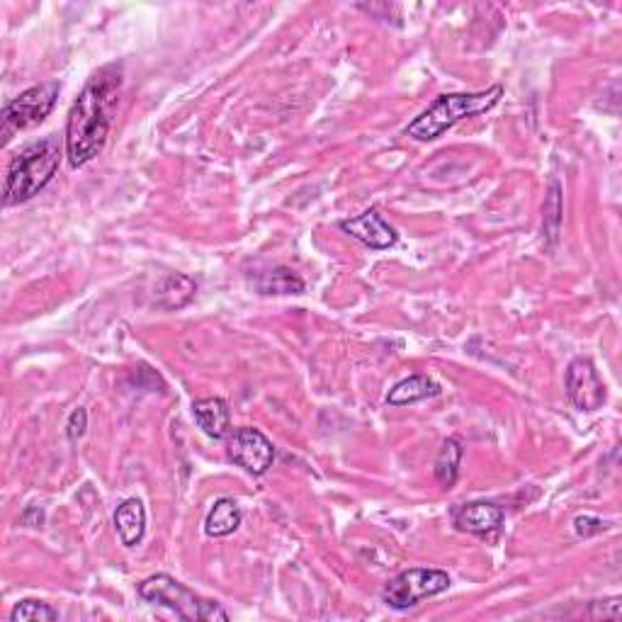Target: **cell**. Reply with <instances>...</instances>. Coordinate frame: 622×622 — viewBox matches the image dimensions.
<instances>
[{
    "instance_id": "6da1fadb",
    "label": "cell",
    "mask_w": 622,
    "mask_h": 622,
    "mask_svg": "<svg viewBox=\"0 0 622 622\" xmlns=\"http://www.w3.org/2000/svg\"><path fill=\"white\" fill-rule=\"evenodd\" d=\"M122 86V64L103 66L83 86L66 122V156L73 168L86 166L95 156L103 154L122 98Z\"/></svg>"
},
{
    "instance_id": "7a4b0ae2",
    "label": "cell",
    "mask_w": 622,
    "mask_h": 622,
    "mask_svg": "<svg viewBox=\"0 0 622 622\" xmlns=\"http://www.w3.org/2000/svg\"><path fill=\"white\" fill-rule=\"evenodd\" d=\"M59 166H61V146L56 137L39 139L35 144L25 146L8 166L3 205L13 207L32 200V197L39 195V192L52 183Z\"/></svg>"
},
{
    "instance_id": "3957f363",
    "label": "cell",
    "mask_w": 622,
    "mask_h": 622,
    "mask_svg": "<svg viewBox=\"0 0 622 622\" xmlns=\"http://www.w3.org/2000/svg\"><path fill=\"white\" fill-rule=\"evenodd\" d=\"M501 98L503 86H491L489 90H484V93L440 95V98H435L433 103L404 129V134L416 141H433L443 137V134L455 127L457 122L474 115H482V112H489L491 107L499 105Z\"/></svg>"
},
{
    "instance_id": "277c9868",
    "label": "cell",
    "mask_w": 622,
    "mask_h": 622,
    "mask_svg": "<svg viewBox=\"0 0 622 622\" xmlns=\"http://www.w3.org/2000/svg\"><path fill=\"white\" fill-rule=\"evenodd\" d=\"M139 596L146 603L161 605L168 608L171 613L178 615L180 620H207V622H226L229 613L219 605L217 601H209V598L197 596L192 588H188L180 581H175L168 574H156L149 576L146 581L139 584Z\"/></svg>"
},
{
    "instance_id": "5b68a950",
    "label": "cell",
    "mask_w": 622,
    "mask_h": 622,
    "mask_svg": "<svg viewBox=\"0 0 622 622\" xmlns=\"http://www.w3.org/2000/svg\"><path fill=\"white\" fill-rule=\"evenodd\" d=\"M61 93V83L59 81H47L39 83V86L27 88L25 93H20L18 98H13L10 103H5L3 107V127H0V134H3V144L10 141L15 132H22V129H30L42 124L49 117V112L54 110L56 98Z\"/></svg>"
},
{
    "instance_id": "8992f818",
    "label": "cell",
    "mask_w": 622,
    "mask_h": 622,
    "mask_svg": "<svg viewBox=\"0 0 622 622\" xmlns=\"http://www.w3.org/2000/svg\"><path fill=\"white\" fill-rule=\"evenodd\" d=\"M450 588V576L440 569H406L394 576L382 591V601L394 610H409L426 598Z\"/></svg>"
},
{
    "instance_id": "52a82bcc",
    "label": "cell",
    "mask_w": 622,
    "mask_h": 622,
    "mask_svg": "<svg viewBox=\"0 0 622 622\" xmlns=\"http://www.w3.org/2000/svg\"><path fill=\"white\" fill-rule=\"evenodd\" d=\"M226 455L234 462L236 467H241L243 472L260 477V474L268 472L275 462V448L258 428L243 426L231 431L229 443H226Z\"/></svg>"
},
{
    "instance_id": "ba28073f",
    "label": "cell",
    "mask_w": 622,
    "mask_h": 622,
    "mask_svg": "<svg viewBox=\"0 0 622 622\" xmlns=\"http://www.w3.org/2000/svg\"><path fill=\"white\" fill-rule=\"evenodd\" d=\"M564 389H567L571 404L579 411H584V414H593V411L603 409V404L608 401V392H605L601 375H598L596 365L588 358L571 360L567 375H564Z\"/></svg>"
},
{
    "instance_id": "9c48e42d",
    "label": "cell",
    "mask_w": 622,
    "mask_h": 622,
    "mask_svg": "<svg viewBox=\"0 0 622 622\" xmlns=\"http://www.w3.org/2000/svg\"><path fill=\"white\" fill-rule=\"evenodd\" d=\"M338 229H341L343 234H348L350 239L372 248V251H387V248H392L394 243L399 241L397 229H394L389 222H384V217L377 207L365 209V212L358 214V217L343 219V222L338 224Z\"/></svg>"
},
{
    "instance_id": "30bf717a",
    "label": "cell",
    "mask_w": 622,
    "mask_h": 622,
    "mask_svg": "<svg viewBox=\"0 0 622 622\" xmlns=\"http://www.w3.org/2000/svg\"><path fill=\"white\" fill-rule=\"evenodd\" d=\"M503 518H506V513H503L499 503L472 501L455 511V528L469 535H491L501 530Z\"/></svg>"
},
{
    "instance_id": "8fae6325",
    "label": "cell",
    "mask_w": 622,
    "mask_h": 622,
    "mask_svg": "<svg viewBox=\"0 0 622 622\" xmlns=\"http://www.w3.org/2000/svg\"><path fill=\"white\" fill-rule=\"evenodd\" d=\"M192 416H195V423L200 426V431L212 440L229 438L231 431H234V428H231L229 404L219 397L195 401V404H192Z\"/></svg>"
},
{
    "instance_id": "7c38bea8",
    "label": "cell",
    "mask_w": 622,
    "mask_h": 622,
    "mask_svg": "<svg viewBox=\"0 0 622 622\" xmlns=\"http://www.w3.org/2000/svg\"><path fill=\"white\" fill-rule=\"evenodd\" d=\"M115 530L124 547H134L144 540L146 533V508L139 499H127L115 511Z\"/></svg>"
},
{
    "instance_id": "4fadbf2b",
    "label": "cell",
    "mask_w": 622,
    "mask_h": 622,
    "mask_svg": "<svg viewBox=\"0 0 622 622\" xmlns=\"http://www.w3.org/2000/svg\"><path fill=\"white\" fill-rule=\"evenodd\" d=\"M197 282L190 275L183 273H171L163 277L156 287V304L163 311H175L183 309L195 299Z\"/></svg>"
},
{
    "instance_id": "5bb4252c",
    "label": "cell",
    "mask_w": 622,
    "mask_h": 622,
    "mask_svg": "<svg viewBox=\"0 0 622 622\" xmlns=\"http://www.w3.org/2000/svg\"><path fill=\"white\" fill-rule=\"evenodd\" d=\"M438 394H440V384L433 382L431 377L411 375V377H406V380L397 382L392 389H389L387 404L409 406V404H416V401L438 397Z\"/></svg>"
},
{
    "instance_id": "9a60e30c",
    "label": "cell",
    "mask_w": 622,
    "mask_h": 622,
    "mask_svg": "<svg viewBox=\"0 0 622 622\" xmlns=\"http://www.w3.org/2000/svg\"><path fill=\"white\" fill-rule=\"evenodd\" d=\"M253 287L260 294H302L304 292V280L290 268H273L265 270V273H258L253 277Z\"/></svg>"
},
{
    "instance_id": "2e32d148",
    "label": "cell",
    "mask_w": 622,
    "mask_h": 622,
    "mask_svg": "<svg viewBox=\"0 0 622 622\" xmlns=\"http://www.w3.org/2000/svg\"><path fill=\"white\" fill-rule=\"evenodd\" d=\"M241 520H243L241 508L236 506V501L219 499L212 508H209L205 518V533L209 537H226L239 530Z\"/></svg>"
},
{
    "instance_id": "e0dca14e",
    "label": "cell",
    "mask_w": 622,
    "mask_h": 622,
    "mask_svg": "<svg viewBox=\"0 0 622 622\" xmlns=\"http://www.w3.org/2000/svg\"><path fill=\"white\" fill-rule=\"evenodd\" d=\"M460 462H462V445L460 440L448 438L440 445L438 457H435V479L445 489H452L457 482V474H460Z\"/></svg>"
},
{
    "instance_id": "ac0fdd59",
    "label": "cell",
    "mask_w": 622,
    "mask_h": 622,
    "mask_svg": "<svg viewBox=\"0 0 622 622\" xmlns=\"http://www.w3.org/2000/svg\"><path fill=\"white\" fill-rule=\"evenodd\" d=\"M562 212V188H559L557 180H552L545 197V207H542V229H545V236L550 239V246L557 243L559 229H562Z\"/></svg>"
},
{
    "instance_id": "d6986e66",
    "label": "cell",
    "mask_w": 622,
    "mask_h": 622,
    "mask_svg": "<svg viewBox=\"0 0 622 622\" xmlns=\"http://www.w3.org/2000/svg\"><path fill=\"white\" fill-rule=\"evenodd\" d=\"M13 622H54L59 620V610L42 601H20L10 613Z\"/></svg>"
},
{
    "instance_id": "ffe728a7",
    "label": "cell",
    "mask_w": 622,
    "mask_h": 622,
    "mask_svg": "<svg viewBox=\"0 0 622 622\" xmlns=\"http://www.w3.org/2000/svg\"><path fill=\"white\" fill-rule=\"evenodd\" d=\"M588 615H591V618H603V620H620L622 618L620 598H608V601L591 603Z\"/></svg>"
},
{
    "instance_id": "44dd1931",
    "label": "cell",
    "mask_w": 622,
    "mask_h": 622,
    "mask_svg": "<svg viewBox=\"0 0 622 622\" xmlns=\"http://www.w3.org/2000/svg\"><path fill=\"white\" fill-rule=\"evenodd\" d=\"M86 428H88L86 409H76L69 416V423H66V435H69L71 443H76L78 438H83V435H86Z\"/></svg>"
},
{
    "instance_id": "7402d4cb",
    "label": "cell",
    "mask_w": 622,
    "mask_h": 622,
    "mask_svg": "<svg viewBox=\"0 0 622 622\" xmlns=\"http://www.w3.org/2000/svg\"><path fill=\"white\" fill-rule=\"evenodd\" d=\"M608 528V523H603L601 518H591V516H579L574 520V530L576 535L581 537H588V535H596V533H603V530Z\"/></svg>"
},
{
    "instance_id": "603a6c76",
    "label": "cell",
    "mask_w": 622,
    "mask_h": 622,
    "mask_svg": "<svg viewBox=\"0 0 622 622\" xmlns=\"http://www.w3.org/2000/svg\"><path fill=\"white\" fill-rule=\"evenodd\" d=\"M20 523L27 525V528H42V525H44V511L39 506H27L25 511H22Z\"/></svg>"
}]
</instances>
